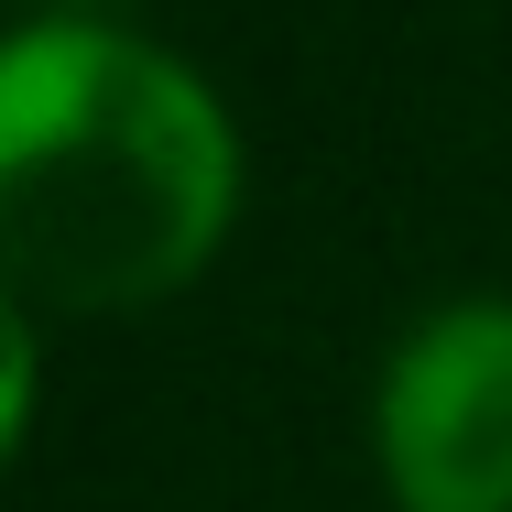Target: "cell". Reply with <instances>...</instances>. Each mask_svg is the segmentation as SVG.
I'll use <instances>...</instances> for the list:
<instances>
[{"mask_svg": "<svg viewBox=\"0 0 512 512\" xmlns=\"http://www.w3.org/2000/svg\"><path fill=\"white\" fill-rule=\"evenodd\" d=\"M240 218V131L186 55L55 11L0 44V262L33 316H142Z\"/></svg>", "mask_w": 512, "mask_h": 512, "instance_id": "6da1fadb", "label": "cell"}, {"mask_svg": "<svg viewBox=\"0 0 512 512\" xmlns=\"http://www.w3.org/2000/svg\"><path fill=\"white\" fill-rule=\"evenodd\" d=\"M371 458L393 512H512V295L425 306L393 338Z\"/></svg>", "mask_w": 512, "mask_h": 512, "instance_id": "7a4b0ae2", "label": "cell"}]
</instances>
